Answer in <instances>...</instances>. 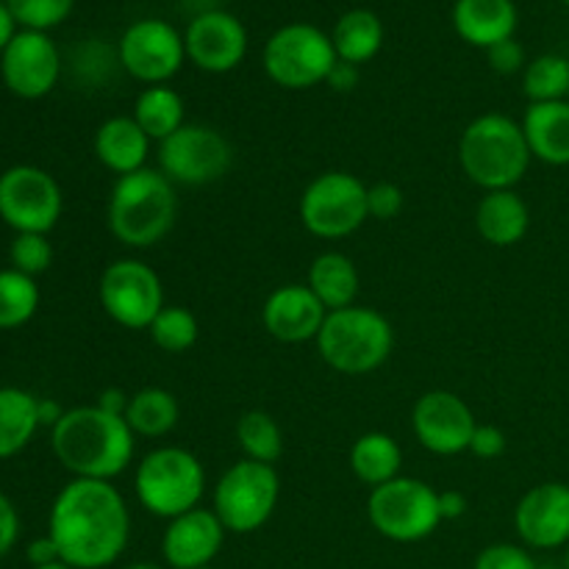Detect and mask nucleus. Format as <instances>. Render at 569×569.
Listing matches in <instances>:
<instances>
[{
	"mask_svg": "<svg viewBox=\"0 0 569 569\" xmlns=\"http://www.w3.org/2000/svg\"><path fill=\"white\" fill-rule=\"evenodd\" d=\"M520 126L533 159L553 167L569 164V100L531 103Z\"/></svg>",
	"mask_w": 569,
	"mask_h": 569,
	"instance_id": "b1692460",
	"label": "nucleus"
},
{
	"mask_svg": "<svg viewBox=\"0 0 569 569\" xmlns=\"http://www.w3.org/2000/svg\"><path fill=\"white\" fill-rule=\"evenodd\" d=\"M64 211V192L48 170L14 164L0 172V220L14 233H50Z\"/></svg>",
	"mask_w": 569,
	"mask_h": 569,
	"instance_id": "9b49d317",
	"label": "nucleus"
},
{
	"mask_svg": "<svg viewBox=\"0 0 569 569\" xmlns=\"http://www.w3.org/2000/svg\"><path fill=\"white\" fill-rule=\"evenodd\" d=\"M561 3H565V6H569V0H561Z\"/></svg>",
	"mask_w": 569,
	"mask_h": 569,
	"instance_id": "864d4df0",
	"label": "nucleus"
},
{
	"mask_svg": "<svg viewBox=\"0 0 569 569\" xmlns=\"http://www.w3.org/2000/svg\"><path fill=\"white\" fill-rule=\"evenodd\" d=\"M126 569H170V567H161V565H153V561H137V565H128Z\"/></svg>",
	"mask_w": 569,
	"mask_h": 569,
	"instance_id": "09e8293b",
	"label": "nucleus"
},
{
	"mask_svg": "<svg viewBox=\"0 0 569 569\" xmlns=\"http://www.w3.org/2000/svg\"><path fill=\"white\" fill-rule=\"evenodd\" d=\"M515 0H456L453 28L467 44L489 50L492 44L506 42L517 31Z\"/></svg>",
	"mask_w": 569,
	"mask_h": 569,
	"instance_id": "4be33fe9",
	"label": "nucleus"
},
{
	"mask_svg": "<svg viewBox=\"0 0 569 569\" xmlns=\"http://www.w3.org/2000/svg\"><path fill=\"white\" fill-rule=\"evenodd\" d=\"M148 333L156 348L164 350V353H187L198 342L200 322L187 306H164L153 326L148 328Z\"/></svg>",
	"mask_w": 569,
	"mask_h": 569,
	"instance_id": "72a5a7b5",
	"label": "nucleus"
},
{
	"mask_svg": "<svg viewBox=\"0 0 569 569\" xmlns=\"http://www.w3.org/2000/svg\"><path fill=\"white\" fill-rule=\"evenodd\" d=\"M337 50L322 28L309 22H289L278 28L264 44L261 64L272 83L283 89H311L326 83L337 64Z\"/></svg>",
	"mask_w": 569,
	"mask_h": 569,
	"instance_id": "6e6552de",
	"label": "nucleus"
},
{
	"mask_svg": "<svg viewBox=\"0 0 569 569\" xmlns=\"http://www.w3.org/2000/svg\"><path fill=\"white\" fill-rule=\"evenodd\" d=\"M6 6L14 14L17 26L48 33L70 17L76 0H6Z\"/></svg>",
	"mask_w": 569,
	"mask_h": 569,
	"instance_id": "f704fd0d",
	"label": "nucleus"
},
{
	"mask_svg": "<svg viewBox=\"0 0 569 569\" xmlns=\"http://www.w3.org/2000/svg\"><path fill=\"white\" fill-rule=\"evenodd\" d=\"M26 556L31 567H48V565H56V561H61L59 548H56V542L50 537L33 539V542L28 545Z\"/></svg>",
	"mask_w": 569,
	"mask_h": 569,
	"instance_id": "79ce46f5",
	"label": "nucleus"
},
{
	"mask_svg": "<svg viewBox=\"0 0 569 569\" xmlns=\"http://www.w3.org/2000/svg\"><path fill=\"white\" fill-rule=\"evenodd\" d=\"M98 298L106 315L128 331H148L164 309L159 272L139 259H117L98 281Z\"/></svg>",
	"mask_w": 569,
	"mask_h": 569,
	"instance_id": "f8f14e48",
	"label": "nucleus"
},
{
	"mask_svg": "<svg viewBox=\"0 0 569 569\" xmlns=\"http://www.w3.org/2000/svg\"><path fill=\"white\" fill-rule=\"evenodd\" d=\"M9 261L11 270L31 278L48 272L53 264V244L48 242V233H14L9 244Z\"/></svg>",
	"mask_w": 569,
	"mask_h": 569,
	"instance_id": "c9c22d12",
	"label": "nucleus"
},
{
	"mask_svg": "<svg viewBox=\"0 0 569 569\" xmlns=\"http://www.w3.org/2000/svg\"><path fill=\"white\" fill-rule=\"evenodd\" d=\"M472 569H539V565L522 545L498 542L489 545V548H483L478 553L476 567Z\"/></svg>",
	"mask_w": 569,
	"mask_h": 569,
	"instance_id": "e433bc0d",
	"label": "nucleus"
},
{
	"mask_svg": "<svg viewBox=\"0 0 569 569\" xmlns=\"http://www.w3.org/2000/svg\"><path fill=\"white\" fill-rule=\"evenodd\" d=\"M567 569H569V550H567Z\"/></svg>",
	"mask_w": 569,
	"mask_h": 569,
	"instance_id": "3c124183",
	"label": "nucleus"
},
{
	"mask_svg": "<svg viewBox=\"0 0 569 569\" xmlns=\"http://www.w3.org/2000/svg\"><path fill=\"white\" fill-rule=\"evenodd\" d=\"M367 517L383 539L400 545L422 542L442 522L439 492L431 483L398 476L395 481L372 489L367 498Z\"/></svg>",
	"mask_w": 569,
	"mask_h": 569,
	"instance_id": "0eeeda50",
	"label": "nucleus"
},
{
	"mask_svg": "<svg viewBox=\"0 0 569 569\" xmlns=\"http://www.w3.org/2000/svg\"><path fill=\"white\" fill-rule=\"evenodd\" d=\"M333 50L339 61L348 64H367L381 53L383 44V22L370 9H350L337 20L331 31Z\"/></svg>",
	"mask_w": 569,
	"mask_h": 569,
	"instance_id": "bb28decb",
	"label": "nucleus"
},
{
	"mask_svg": "<svg viewBox=\"0 0 569 569\" xmlns=\"http://www.w3.org/2000/svg\"><path fill=\"white\" fill-rule=\"evenodd\" d=\"M31 569H72L70 565H64V561H56V565H48V567H31Z\"/></svg>",
	"mask_w": 569,
	"mask_h": 569,
	"instance_id": "8fccbe9b",
	"label": "nucleus"
},
{
	"mask_svg": "<svg viewBox=\"0 0 569 569\" xmlns=\"http://www.w3.org/2000/svg\"><path fill=\"white\" fill-rule=\"evenodd\" d=\"M487 59L489 67H492L498 76H515V72L526 70V48H522L515 37L506 39V42L492 44V48L487 50Z\"/></svg>",
	"mask_w": 569,
	"mask_h": 569,
	"instance_id": "58836bf2",
	"label": "nucleus"
},
{
	"mask_svg": "<svg viewBox=\"0 0 569 569\" xmlns=\"http://www.w3.org/2000/svg\"><path fill=\"white\" fill-rule=\"evenodd\" d=\"M315 342L331 370L342 376H367L387 365L395 348V331L381 311L370 306H348L328 311Z\"/></svg>",
	"mask_w": 569,
	"mask_h": 569,
	"instance_id": "39448f33",
	"label": "nucleus"
},
{
	"mask_svg": "<svg viewBox=\"0 0 569 569\" xmlns=\"http://www.w3.org/2000/svg\"><path fill=\"white\" fill-rule=\"evenodd\" d=\"M133 492L144 511L170 522L198 509L206 492V470L192 450L164 445L137 465Z\"/></svg>",
	"mask_w": 569,
	"mask_h": 569,
	"instance_id": "423d86ee",
	"label": "nucleus"
},
{
	"mask_svg": "<svg viewBox=\"0 0 569 569\" xmlns=\"http://www.w3.org/2000/svg\"><path fill=\"white\" fill-rule=\"evenodd\" d=\"M300 222L317 239H345L367 220V183L353 172H320L300 194Z\"/></svg>",
	"mask_w": 569,
	"mask_h": 569,
	"instance_id": "9d476101",
	"label": "nucleus"
},
{
	"mask_svg": "<svg viewBox=\"0 0 569 569\" xmlns=\"http://www.w3.org/2000/svg\"><path fill=\"white\" fill-rule=\"evenodd\" d=\"M237 442L242 448L244 459L261 461V465H276L283 456V433L276 417L267 411H248L237 422Z\"/></svg>",
	"mask_w": 569,
	"mask_h": 569,
	"instance_id": "7c9ffc66",
	"label": "nucleus"
},
{
	"mask_svg": "<svg viewBox=\"0 0 569 569\" xmlns=\"http://www.w3.org/2000/svg\"><path fill=\"white\" fill-rule=\"evenodd\" d=\"M522 92L531 103H553L569 98V59L545 53L528 61L522 70Z\"/></svg>",
	"mask_w": 569,
	"mask_h": 569,
	"instance_id": "473e14b6",
	"label": "nucleus"
},
{
	"mask_svg": "<svg viewBox=\"0 0 569 569\" xmlns=\"http://www.w3.org/2000/svg\"><path fill=\"white\" fill-rule=\"evenodd\" d=\"M128 400H131V395H126V392H122V389H106V392H100L98 406L103 411H109V415L126 417Z\"/></svg>",
	"mask_w": 569,
	"mask_h": 569,
	"instance_id": "a18cd8bd",
	"label": "nucleus"
},
{
	"mask_svg": "<svg viewBox=\"0 0 569 569\" xmlns=\"http://www.w3.org/2000/svg\"><path fill=\"white\" fill-rule=\"evenodd\" d=\"M567 100H569V98H567Z\"/></svg>",
	"mask_w": 569,
	"mask_h": 569,
	"instance_id": "6e6d98bb",
	"label": "nucleus"
},
{
	"mask_svg": "<svg viewBox=\"0 0 569 569\" xmlns=\"http://www.w3.org/2000/svg\"><path fill=\"white\" fill-rule=\"evenodd\" d=\"M17 33V20L14 14L9 11V6H6V0H0V53L6 50V44L14 39Z\"/></svg>",
	"mask_w": 569,
	"mask_h": 569,
	"instance_id": "49530a36",
	"label": "nucleus"
},
{
	"mask_svg": "<svg viewBox=\"0 0 569 569\" xmlns=\"http://www.w3.org/2000/svg\"><path fill=\"white\" fill-rule=\"evenodd\" d=\"M61 76V53L44 31L14 33L0 53V78L6 89L22 100H39L53 92Z\"/></svg>",
	"mask_w": 569,
	"mask_h": 569,
	"instance_id": "2eb2a0df",
	"label": "nucleus"
},
{
	"mask_svg": "<svg viewBox=\"0 0 569 569\" xmlns=\"http://www.w3.org/2000/svg\"><path fill=\"white\" fill-rule=\"evenodd\" d=\"M506 445H509V439H506V433L500 431L498 426H481L478 422L476 433H472V442H470V453L478 456V459H500V456L506 453Z\"/></svg>",
	"mask_w": 569,
	"mask_h": 569,
	"instance_id": "ea45409f",
	"label": "nucleus"
},
{
	"mask_svg": "<svg viewBox=\"0 0 569 569\" xmlns=\"http://www.w3.org/2000/svg\"><path fill=\"white\" fill-rule=\"evenodd\" d=\"M17 539H20V515L9 495L0 492V559L14 548Z\"/></svg>",
	"mask_w": 569,
	"mask_h": 569,
	"instance_id": "a19ab883",
	"label": "nucleus"
},
{
	"mask_svg": "<svg viewBox=\"0 0 569 569\" xmlns=\"http://www.w3.org/2000/svg\"><path fill=\"white\" fill-rule=\"evenodd\" d=\"M539 569H556V567H539Z\"/></svg>",
	"mask_w": 569,
	"mask_h": 569,
	"instance_id": "603ef678",
	"label": "nucleus"
},
{
	"mask_svg": "<svg viewBox=\"0 0 569 569\" xmlns=\"http://www.w3.org/2000/svg\"><path fill=\"white\" fill-rule=\"evenodd\" d=\"M515 528L522 545L533 550H556L569 545V483H537L515 509Z\"/></svg>",
	"mask_w": 569,
	"mask_h": 569,
	"instance_id": "a211bd4d",
	"label": "nucleus"
},
{
	"mask_svg": "<svg viewBox=\"0 0 569 569\" xmlns=\"http://www.w3.org/2000/svg\"><path fill=\"white\" fill-rule=\"evenodd\" d=\"M48 537L72 569H106L126 553L131 511L111 481L72 478L50 506Z\"/></svg>",
	"mask_w": 569,
	"mask_h": 569,
	"instance_id": "f257e3e1",
	"label": "nucleus"
},
{
	"mask_svg": "<svg viewBox=\"0 0 569 569\" xmlns=\"http://www.w3.org/2000/svg\"><path fill=\"white\" fill-rule=\"evenodd\" d=\"M478 237L492 248H511L522 242L531 228V209L515 189H495L483 192L476 209Z\"/></svg>",
	"mask_w": 569,
	"mask_h": 569,
	"instance_id": "5701e85b",
	"label": "nucleus"
},
{
	"mask_svg": "<svg viewBox=\"0 0 569 569\" xmlns=\"http://www.w3.org/2000/svg\"><path fill=\"white\" fill-rule=\"evenodd\" d=\"M39 422V398L20 387H0V459L22 453Z\"/></svg>",
	"mask_w": 569,
	"mask_h": 569,
	"instance_id": "a878e982",
	"label": "nucleus"
},
{
	"mask_svg": "<svg viewBox=\"0 0 569 569\" xmlns=\"http://www.w3.org/2000/svg\"><path fill=\"white\" fill-rule=\"evenodd\" d=\"M117 56L128 76L156 87L181 72L187 61V44H183V33L176 31L172 22L148 17V20L131 22L122 31Z\"/></svg>",
	"mask_w": 569,
	"mask_h": 569,
	"instance_id": "4468645a",
	"label": "nucleus"
},
{
	"mask_svg": "<svg viewBox=\"0 0 569 569\" xmlns=\"http://www.w3.org/2000/svg\"><path fill=\"white\" fill-rule=\"evenodd\" d=\"M367 211H370V220H395L403 211V189L392 181L367 187Z\"/></svg>",
	"mask_w": 569,
	"mask_h": 569,
	"instance_id": "4c0bfd02",
	"label": "nucleus"
},
{
	"mask_svg": "<svg viewBox=\"0 0 569 569\" xmlns=\"http://www.w3.org/2000/svg\"><path fill=\"white\" fill-rule=\"evenodd\" d=\"M281 498L276 467L242 459L228 467L214 487V515L228 533H253L270 522Z\"/></svg>",
	"mask_w": 569,
	"mask_h": 569,
	"instance_id": "1a4fd4ad",
	"label": "nucleus"
},
{
	"mask_svg": "<svg viewBox=\"0 0 569 569\" xmlns=\"http://www.w3.org/2000/svg\"><path fill=\"white\" fill-rule=\"evenodd\" d=\"M153 139L139 128L131 114L109 117L94 133V156L117 178L144 170Z\"/></svg>",
	"mask_w": 569,
	"mask_h": 569,
	"instance_id": "412c9836",
	"label": "nucleus"
},
{
	"mask_svg": "<svg viewBox=\"0 0 569 569\" xmlns=\"http://www.w3.org/2000/svg\"><path fill=\"white\" fill-rule=\"evenodd\" d=\"M439 511H442V522L461 520L467 515V495L459 489H445L439 492Z\"/></svg>",
	"mask_w": 569,
	"mask_h": 569,
	"instance_id": "37998d69",
	"label": "nucleus"
},
{
	"mask_svg": "<svg viewBox=\"0 0 569 569\" xmlns=\"http://www.w3.org/2000/svg\"><path fill=\"white\" fill-rule=\"evenodd\" d=\"M203 569H217V567H203Z\"/></svg>",
	"mask_w": 569,
	"mask_h": 569,
	"instance_id": "5fc2aeb1",
	"label": "nucleus"
},
{
	"mask_svg": "<svg viewBox=\"0 0 569 569\" xmlns=\"http://www.w3.org/2000/svg\"><path fill=\"white\" fill-rule=\"evenodd\" d=\"M159 172L181 187H209L220 181L233 161V148L217 128L187 122L159 144Z\"/></svg>",
	"mask_w": 569,
	"mask_h": 569,
	"instance_id": "ddd939ff",
	"label": "nucleus"
},
{
	"mask_svg": "<svg viewBox=\"0 0 569 569\" xmlns=\"http://www.w3.org/2000/svg\"><path fill=\"white\" fill-rule=\"evenodd\" d=\"M306 287L317 295V300L328 311L348 309V306H356V295H359V270L350 256L339 253V250H326L311 261Z\"/></svg>",
	"mask_w": 569,
	"mask_h": 569,
	"instance_id": "393cba45",
	"label": "nucleus"
},
{
	"mask_svg": "<svg viewBox=\"0 0 569 569\" xmlns=\"http://www.w3.org/2000/svg\"><path fill=\"white\" fill-rule=\"evenodd\" d=\"M133 120L139 122L144 133L153 142H164L170 139L178 128L187 126V109H183V98L167 83H156V87H144L139 92L137 103H133Z\"/></svg>",
	"mask_w": 569,
	"mask_h": 569,
	"instance_id": "c756f323",
	"label": "nucleus"
},
{
	"mask_svg": "<svg viewBox=\"0 0 569 569\" xmlns=\"http://www.w3.org/2000/svg\"><path fill=\"white\" fill-rule=\"evenodd\" d=\"M39 309L37 278L17 270H0V331H14L31 322Z\"/></svg>",
	"mask_w": 569,
	"mask_h": 569,
	"instance_id": "2f4dec72",
	"label": "nucleus"
},
{
	"mask_svg": "<svg viewBox=\"0 0 569 569\" xmlns=\"http://www.w3.org/2000/svg\"><path fill=\"white\" fill-rule=\"evenodd\" d=\"M326 83L331 89H337V92H350L359 83V67L348 64V61H337Z\"/></svg>",
	"mask_w": 569,
	"mask_h": 569,
	"instance_id": "c03bdc74",
	"label": "nucleus"
},
{
	"mask_svg": "<svg viewBox=\"0 0 569 569\" xmlns=\"http://www.w3.org/2000/svg\"><path fill=\"white\" fill-rule=\"evenodd\" d=\"M411 428L433 456H459L470 450L478 422L470 406L448 389L426 392L411 409Z\"/></svg>",
	"mask_w": 569,
	"mask_h": 569,
	"instance_id": "dca6fc26",
	"label": "nucleus"
},
{
	"mask_svg": "<svg viewBox=\"0 0 569 569\" xmlns=\"http://www.w3.org/2000/svg\"><path fill=\"white\" fill-rule=\"evenodd\" d=\"M133 431L126 417L109 415L94 406L67 409L50 428V448L72 478L114 481L133 459Z\"/></svg>",
	"mask_w": 569,
	"mask_h": 569,
	"instance_id": "f03ea898",
	"label": "nucleus"
},
{
	"mask_svg": "<svg viewBox=\"0 0 569 569\" xmlns=\"http://www.w3.org/2000/svg\"><path fill=\"white\" fill-rule=\"evenodd\" d=\"M183 44H187V59L198 70L222 76L242 64L248 53V31L231 11H198L183 31Z\"/></svg>",
	"mask_w": 569,
	"mask_h": 569,
	"instance_id": "f3484780",
	"label": "nucleus"
},
{
	"mask_svg": "<svg viewBox=\"0 0 569 569\" xmlns=\"http://www.w3.org/2000/svg\"><path fill=\"white\" fill-rule=\"evenodd\" d=\"M531 148L522 126L506 114H481L459 139V164L483 192L515 189L531 167Z\"/></svg>",
	"mask_w": 569,
	"mask_h": 569,
	"instance_id": "20e7f679",
	"label": "nucleus"
},
{
	"mask_svg": "<svg viewBox=\"0 0 569 569\" xmlns=\"http://www.w3.org/2000/svg\"><path fill=\"white\" fill-rule=\"evenodd\" d=\"M226 526L214 509H192L167 522L161 537V556L170 569H203L220 556L226 545Z\"/></svg>",
	"mask_w": 569,
	"mask_h": 569,
	"instance_id": "6ab92c4d",
	"label": "nucleus"
},
{
	"mask_svg": "<svg viewBox=\"0 0 569 569\" xmlns=\"http://www.w3.org/2000/svg\"><path fill=\"white\" fill-rule=\"evenodd\" d=\"M403 467V450L395 442V437L383 431L361 433L350 448V470L367 487H383L395 481Z\"/></svg>",
	"mask_w": 569,
	"mask_h": 569,
	"instance_id": "cd10ccee",
	"label": "nucleus"
},
{
	"mask_svg": "<svg viewBox=\"0 0 569 569\" xmlns=\"http://www.w3.org/2000/svg\"><path fill=\"white\" fill-rule=\"evenodd\" d=\"M178 217L176 183L159 170L131 172L111 187L106 222L117 242L126 248H153L172 231Z\"/></svg>",
	"mask_w": 569,
	"mask_h": 569,
	"instance_id": "7ed1b4c3",
	"label": "nucleus"
},
{
	"mask_svg": "<svg viewBox=\"0 0 569 569\" xmlns=\"http://www.w3.org/2000/svg\"><path fill=\"white\" fill-rule=\"evenodd\" d=\"M178 417H181V406L176 395L161 387H144L133 392L126 409V422L133 437L144 439L167 437L178 426Z\"/></svg>",
	"mask_w": 569,
	"mask_h": 569,
	"instance_id": "c85d7f7f",
	"label": "nucleus"
},
{
	"mask_svg": "<svg viewBox=\"0 0 569 569\" xmlns=\"http://www.w3.org/2000/svg\"><path fill=\"white\" fill-rule=\"evenodd\" d=\"M61 417H64V409H61V406L56 403V400L39 398V422H42V426L53 428L56 422L61 420Z\"/></svg>",
	"mask_w": 569,
	"mask_h": 569,
	"instance_id": "de8ad7c7",
	"label": "nucleus"
},
{
	"mask_svg": "<svg viewBox=\"0 0 569 569\" xmlns=\"http://www.w3.org/2000/svg\"><path fill=\"white\" fill-rule=\"evenodd\" d=\"M328 309L306 283H287L267 295L261 322L272 339L287 345H303L317 339Z\"/></svg>",
	"mask_w": 569,
	"mask_h": 569,
	"instance_id": "aec40b11",
	"label": "nucleus"
}]
</instances>
